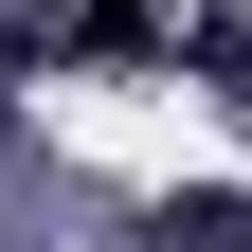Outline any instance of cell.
I'll use <instances>...</instances> for the list:
<instances>
[{"instance_id":"cell-1","label":"cell","mask_w":252,"mask_h":252,"mask_svg":"<svg viewBox=\"0 0 252 252\" xmlns=\"http://www.w3.org/2000/svg\"><path fill=\"white\" fill-rule=\"evenodd\" d=\"M144 36H162V0H54L18 54H54V72H72V54H144Z\"/></svg>"},{"instance_id":"cell-2","label":"cell","mask_w":252,"mask_h":252,"mask_svg":"<svg viewBox=\"0 0 252 252\" xmlns=\"http://www.w3.org/2000/svg\"><path fill=\"white\" fill-rule=\"evenodd\" d=\"M162 252H252V198H198V216H180Z\"/></svg>"}]
</instances>
